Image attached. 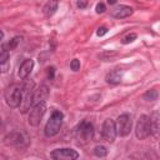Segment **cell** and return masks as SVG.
I'll use <instances>...</instances> for the list:
<instances>
[{"mask_svg": "<svg viewBox=\"0 0 160 160\" xmlns=\"http://www.w3.org/2000/svg\"><path fill=\"white\" fill-rule=\"evenodd\" d=\"M4 98H5V102L8 104V106L12 109L20 108L21 99H22V86L18 84H12L8 86L4 92Z\"/></svg>", "mask_w": 160, "mask_h": 160, "instance_id": "obj_1", "label": "cell"}, {"mask_svg": "<svg viewBox=\"0 0 160 160\" xmlns=\"http://www.w3.org/2000/svg\"><path fill=\"white\" fill-rule=\"evenodd\" d=\"M62 119H64V114L60 110H54L45 125V130H44L45 136H48V138L55 136L61 129Z\"/></svg>", "mask_w": 160, "mask_h": 160, "instance_id": "obj_2", "label": "cell"}, {"mask_svg": "<svg viewBox=\"0 0 160 160\" xmlns=\"http://www.w3.org/2000/svg\"><path fill=\"white\" fill-rule=\"evenodd\" d=\"M32 100H34V82L28 80L22 86V99L20 104V111L22 114H26L32 108Z\"/></svg>", "mask_w": 160, "mask_h": 160, "instance_id": "obj_3", "label": "cell"}, {"mask_svg": "<svg viewBox=\"0 0 160 160\" xmlns=\"http://www.w3.org/2000/svg\"><path fill=\"white\" fill-rule=\"evenodd\" d=\"M94 135V126L91 122L82 120L75 128V136L79 141H90Z\"/></svg>", "mask_w": 160, "mask_h": 160, "instance_id": "obj_4", "label": "cell"}, {"mask_svg": "<svg viewBox=\"0 0 160 160\" xmlns=\"http://www.w3.org/2000/svg\"><path fill=\"white\" fill-rule=\"evenodd\" d=\"M151 134V126H150V118L148 115H141L136 122L135 128V135L139 140L146 139Z\"/></svg>", "mask_w": 160, "mask_h": 160, "instance_id": "obj_5", "label": "cell"}, {"mask_svg": "<svg viewBox=\"0 0 160 160\" xmlns=\"http://www.w3.org/2000/svg\"><path fill=\"white\" fill-rule=\"evenodd\" d=\"M5 142L16 148H25L29 144V136L21 131H11L5 136Z\"/></svg>", "mask_w": 160, "mask_h": 160, "instance_id": "obj_6", "label": "cell"}, {"mask_svg": "<svg viewBox=\"0 0 160 160\" xmlns=\"http://www.w3.org/2000/svg\"><path fill=\"white\" fill-rule=\"evenodd\" d=\"M45 111H46L45 101L32 105V108L30 109V112H29V124L31 126H38L40 124L42 116L45 115Z\"/></svg>", "mask_w": 160, "mask_h": 160, "instance_id": "obj_7", "label": "cell"}, {"mask_svg": "<svg viewBox=\"0 0 160 160\" xmlns=\"http://www.w3.org/2000/svg\"><path fill=\"white\" fill-rule=\"evenodd\" d=\"M116 132L119 136H128L131 131V126H132V121H131V116L129 114H121L116 122Z\"/></svg>", "mask_w": 160, "mask_h": 160, "instance_id": "obj_8", "label": "cell"}, {"mask_svg": "<svg viewBox=\"0 0 160 160\" xmlns=\"http://www.w3.org/2000/svg\"><path fill=\"white\" fill-rule=\"evenodd\" d=\"M50 156L55 160H75L79 158V152L70 148H61L52 150Z\"/></svg>", "mask_w": 160, "mask_h": 160, "instance_id": "obj_9", "label": "cell"}, {"mask_svg": "<svg viewBox=\"0 0 160 160\" xmlns=\"http://www.w3.org/2000/svg\"><path fill=\"white\" fill-rule=\"evenodd\" d=\"M101 135L104 138L105 141L108 142H112L118 135L116 132V125L114 122V120L111 119H106L104 122H102V126H101Z\"/></svg>", "mask_w": 160, "mask_h": 160, "instance_id": "obj_10", "label": "cell"}, {"mask_svg": "<svg viewBox=\"0 0 160 160\" xmlns=\"http://www.w3.org/2000/svg\"><path fill=\"white\" fill-rule=\"evenodd\" d=\"M134 9L128 5H119L111 10V16L115 19H125L130 15H132Z\"/></svg>", "mask_w": 160, "mask_h": 160, "instance_id": "obj_11", "label": "cell"}, {"mask_svg": "<svg viewBox=\"0 0 160 160\" xmlns=\"http://www.w3.org/2000/svg\"><path fill=\"white\" fill-rule=\"evenodd\" d=\"M32 69H34V60H31V59H25V60L21 62V65L19 66V71H18L19 78H20V79H26V78L31 74Z\"/></svg>", "mask_w": 160, "mask_h": 160, "instance_id": "obj_12", "label": "cell"}, {"mask_svg": "<svg viewBox=\"0 0 160 160\" xmlns=\"http://www.w3.org/2000/svg\"><path fill=\"white\" fill-rule=\"evenodd\" d=\"M48 98H49V88L46 85H40L36 90H34L32 105L39 104V102H44V101H46Z\"/></svg>", "mask_w": 160, "mask_h": 160, "instance_id": "obj_13", "label": "cell"}, {"mask_svg": "<svg viewBox=\"0 0 160 160\" xmlns=\"http://www.w3.org/2000/svg\"><path fill=\"white\" fill-rule=\"evenodd\" d=\"M122 80V70L120 69H114L106 75V82L111 85H118Z\"/></svg>", "mask_w": 160, "mask_h": 160, "instance_id": "obj_14", "label": "cell"}, {"mask_svg": "<svg viewBox=\"0 0 160 160\" xmlns=\"http://www.w3.org/2000/svg\"><path fill=\"white\" fill-rule=\"evenodd\" d=\"M150 126H151V134L156 138H160V114L154 112L150 116Z\"/></svg>", "mask_w": 160, "mask_h": 160, "instance_id": "obj_15", "label": "cell"}, {"mask_svg": "<svg viewBox=\"0 0 160 160\" xmlns=\"http://www.w3.org/2000/svg\"><path fill=\"white\" fill-rule=\"evenodd\" d=\"M58 5H59V1L58 0H50L46 2V5L44 6V14L46 18H50L55 14V11L58 10Z\"/></svg>", "mask_w": 160, "mask_h": 160, "instance_id": "obj_16", "label": "cell"}, {"mask_svg": "<svg viewBox=\"0 0 160 160\" xmlns=\"http://www.w3.org/2000/svg\"><path fill=\"white\" fill-rule=\"evenodd\" d=\"M92 151H94V155L98 156V158H105V156L108 155V150H106V148L102 146V145H96Z\"/></svg>", "mask_w": 160, "mask_h": 160, "instance_id": "obj_17", "label": "cell"}, {"mask_svg": "<svg viewBox=\"0 0 160 160\" xmlns=\"http://www.w3.org/2000/svg\"><path fill=\"white\" fill-rule=\"evenodd\" d=\"M158 91L156 90H148L144 95H142V98H144V100H146V101H154V100H156L158 99Z\"/></svg>", "mask_w": 160, "mask_h": 160, "instance_id": "obj_18", "label": "cell"}, {"mask_svg": "<svg viewBox=\"0 0 160 160\" xmlns=\"http://www.w3.org/2000/svg\"><path fill=\"white\" fill-rule=\"evenodd\" d=\"M21 40H22L21 36H14V38L9 41V44H8V49H9V50H14V49L20 44Z\"/></svg>", "mask_w": 160, "mask_h": 160, "instance_id": "obj_19", "label": "cell"}, {"mask_svg": "<svg viewBox=\"0 0 160 160\" xmlns=\"http://www.w3.org/2000/svg\"><path fill=\"white\" fill-rule=\"evenodd\" d=\"M135 39H136V34H135V32H131V34L126 35L125 38H122L121 42H122L124 45H126V44H130V42H132Z\"/></svg>", "mask_w": 160, "mask_h": 160, "instance_id": "obj_20", "label": "cell"}, {"mask_svg": "<svg viewBox=\"0 0 160 160\" xmlns=\"http://www.w3.org/2000/svg\"><path fill=\"white\" fill-rule=\"evenodd\" d=\"M70 69H71L72 71H78V70L80 69V61H79L78 59H72V60L70 61Z\"/></svg>", "mask_w": 160, "mask_h": 160, "instance_id": "obj_21", "label": "cell"}, {"mask_svg": "<svg viewBox=\"0 0 160 160\" xmlns=\"http://www.w3.org/2000/svg\"><path fill=\"white\" fill-rule=\"evenodd\" d=\"M105 10H106V6H105L104 2H98L96 4V6H95L96 14H102V12H105Z\"/></svg>", "mask_w": 160, "mask_h": 160, "instance_id": "obj_22", "label": "cell"}, {"mask_svg": "<svg viewBox=\"0 0 160 160\" xmlns=\"http://www.w3.org/2000/svg\"><path fill=\"white\" fill-rule=\"evenodd\" d=\"M106 32H108V28H106V26H100V28L96 30V35H98V36H104Z\"/></svg>", "mask_w": 160, "mask_h": 160, "instance_id": "obj_23", "label": "cell"}, {"mask_svg": "<svg viewBox=\"0 0 160 160\" xmlns=\"http://www.w3.org/2000/svg\"><path fill=\"white\" fill-rule=\"evenodd\" d=\"M88 4H89V0H78V2H76L79 9H85L88 6Z\"/></svg>", "mask_w": 160, "mask_h": 160, "instance_id": "obj_24", "label": "cell"}, {"mask_svg": "<svg viewBox=\"0 0 160 160\" xmlns=\"http://www.w3.org/2000/svg\"><path fill=\"white\" fill-rule=\"evenodd\" d=\"M54 74H55V68H54V66L49 68V69H48V78H49L50 80L54 79Z\"/></svg>", "mask_w": 160, "mask_h": 160, "instance_id": "obj_25", "label": "cell"}, {"mask_svg": "<svg viewBox=\"0 0 160 160\" xmlns=\"http://www.w3.org/2000/svg\"><path fill=\"white\" fill-rule=\"evenodd\" d=\"M0 65H1V72H6L10 69V61L4 62V64H0Z\"/></svg>", "mask_w": 160, "mask_h": 160, "instance_id": "obj_26", "label": "cell"}, {"mask_svg": "<svg viewBox=\"0 0 160 160\" xmlns=\"http://www.w3.org/2000/svg\"><path fill=\"white\" fill-rule=\"evenodd\" d=\"M116 1L118 0H108V4L109 5H114V4H116Z\"/></svg>", "mask_w": 160, "mask_h": 160, "instance_id": "obj_27", "label": "cell"}, {"mask_svg": "<svg viewBox=\"0 0 160 160\" xmlns=\"http://www.w3.org/2000/svg\"><path fill=\"white\" fill-rule=\"evenodd\" d=\"M159 149H160V144H159Z\"/></svg>", "mask_w": 160, "mask_h": 160, "instance_id": "obj_28", "label": "cell"}]
</instances>
